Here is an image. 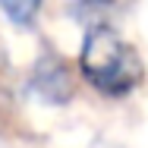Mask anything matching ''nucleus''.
I'll return each mask as SVG.
<instances>
[{
    "mask_svg": "<svg viewBox=\"0 0 148 148\" xmlns=\"http://www.w3.org/2000/svg\"><path fill=\"white\" fill-rule=\"evenodd\" d=\"M79 73L104 98H126L145 82V63L139 51L110 25H91L82 38Z\"/></svg>",
    "mask_w": 148,
    "mask_h": 148,
    "instance_id": "1",
    "label": "nucleus"
},
{
    "mask_svg": "<svg viewBox=\"0 0 148 148\" xmlns=\"http://www.w3.org/2000/svg\"><path fill=\"white\" fill-rule=\"evenodd\" d=\"M41 3L44 0H0V10L10 22L16 25H32L35 16L41 13Z\"/></svg>",
    "mask_w": 148,
    "mask_h": 148,
    "instance_id": "2",
    "label": "nucleus"
}]
</instances>
